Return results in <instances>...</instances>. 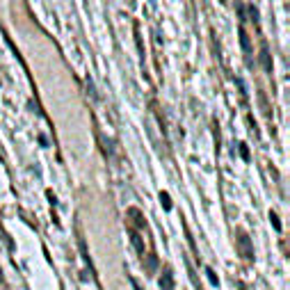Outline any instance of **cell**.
Instances as JSON below:
<instances>
[{"mask_svg":"<svg viewBox=\"0 0 290 290\" xmlns=\"http://www.w3.org/2000/svg\"><path fill=\"white\" fill-rule=\"evenodd\" d=\"M240 153H242V158H244V160H249V149L244 147V144H240Z\"/></svg>","mask_w":290,"mask_h":290,"instance_id":"52a82bcc","label":"cell"},{"mask_svg":"<svg viewBox=\"0 0 290 290\" xmlns=\"http://www.w3.org/2000/svg\"><path fill=\"white\" fill-rule=\"evenodd\" d=\"M238 242L242 247V256L247 258H253V251H251V240H249L247 233H238Z\"/></svg>","mask_w":290,"mask_h":290,"instance_id":"6da1fadb","label":"cell"},{"mask_svg":"<svg viewBox=\"0 0 290 290\" xmlns=\"http://www.w3.org/2000/svg\"><path fill=\"white\" fill-rule=\"evenodd\" d=\"M261 62L265 64V71H272V60H270V53H267L265 46H263V51H261Z\"/></svg>","mask_w":290,"mask_h":290,"instance_id":"3957f363","label":"cell"},{"mask_svg":"<svg viewBox=\"0 0 290 290\" xmlns=\"http://www.w3.org/2000/svg\"><path fill=\"white\" fill-rule=\"evenodd\" d=\"M160 290H174V279H171V272L165 270L160 276Z\"/></svg>","mask_w":290,"mask_h":290,"instance_id":"7a4b0ae2","label":"cell"},{"mask_svg":"<svg viewBox=\"0 0 290 290\" xmlns=\"http://www.w3.org/2000/svg\"><path fill=\"white\" fill-rule=\"evenodd\" d=\"M272 224H274V229H276V231H281V222H279V217H276L274 212H272Z\"/></svg>","mask_w":290,"mask_h":290,"instance_id":"8992f818","label":"cell"},{"mask_svg":"<svg viewBox=\"0 0 290 290\" xmlns=\"http://www.w3.org/2000/svg\"><path fill=\"white\" fill-rule=\"evenodd\" d=\"M160 201H162V208H165V210H171V201H169V194H167V192H160Z\"/></svg>","mask_w":290,"mask_h":290,"instance_id":"277c9868","label":"cell"},{"mask_svg":"<svg viewBox=\"0 0 290 290\" xmlns=\"http://www.w3.org/2000/svg\"><path fill=\"white\" fill-rule=\"evenodd\" d=\"M206 274H208V276H210L212 285H217V283H220V279H217V274H215V272H212V267H206Z\"/></svg>","mask_w":290,"mask_h":290,"instance_id":"5b68a950","label":"cell"}]
</instances>
